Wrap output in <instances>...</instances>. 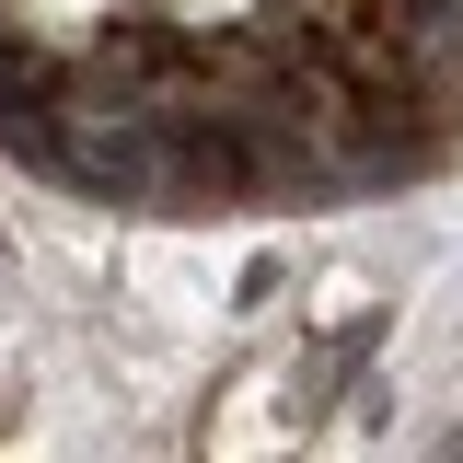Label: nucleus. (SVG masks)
<instances>
[{
  "mask_svg": "<svg viewBox=\"0 0 463 463\" xmlns=\"http://www.w3.org/2000/svg\"><path fill=\"white\" fill-rule=\"evenodd\" d=\"M174 12H197V24H221V12H243V0H174Z\"/></svg>",
  "mask_w": 463,
  "mask_h": 463,
  "instance_id": "f03ea898",
  "label": "nucleus"
},
{
  "mask_svg": "<svg viewBox=\"0 0 463 463\" xmlns=\"http://www.w3.org/2000/svg\"><path fill=\"white\" fill-rule=\"evenodd\" d=\"M35 12H47L58 35H70V24H93V12H105V0H35Z\"/></svg>",
  "mask_w": 463,
  "mask_h": 463,
  "instance_id": "f257e3e1",
  "label": "nucleus"
}]
</instances>
